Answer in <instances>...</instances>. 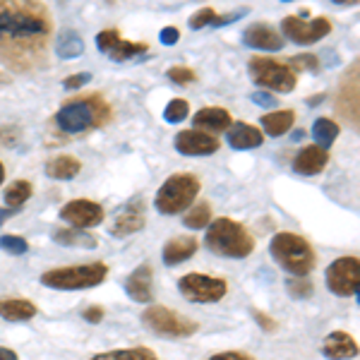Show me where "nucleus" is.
I'll return each instance as SVG.
<instances>
[{"label": "nucleus", "instance_id": "nucleus-11", "mask_svg": "<svg viewBox=\"0 0 360 360\" xmlns=\"http://www.w3.org/2000/svg\"><path fill=\"white\" fill-rule=\"evenodd\" d=\"M360 286V259L356 255L339 257L329 264L327 269V288L339 298H351L358 295Z\"/></svg>", "mask_w": 360, "mask_h": 360}, {"label": "nucleus", "instance_id": "nucleus-26", "mask_svg": "<svg viewBox=\"0 0 360 360\" xmlns=\"http://www.w3.org/2000/svg\"><path fill=\"white\" fill-rule=\"evenodd\" d=\"M295 125V113L291 108H281V111L262 115V127L269 137H281Z\"/></svg>", "mask_w": 360, "mask_h": 360}, {"label": "nucleus", "instance_id": "nucleus-17", "mask_svg": "<svg viewBox=\"0 0 360 360\" xmlns=\"http://www.w3.org/2000/svg\"><path fill=\"white\" fill-rule=\"evenodd\" d=\"M243 44L257 51H281L283 46H286L281 34L271 25H264V22L250 25L245 32H243Z\"/></svg>", "mask_w": 360, "mask_h": 360}, {"label": "nucleus", "instance_id": "nucleus-34", "mask_svg": "<svg viewBox=\"0 0 360 360\" xmlns=\"http://www.w3.org/2000/svg\"><path fill=\"white\" fill-rule=\"evenodd\" d=\"M286 65L293 70L295 75L298 72H317L319 70V58L312 53H300L293 58H286Z\"/></svg>", "mask_w": 360, "mask_h": 360}, {"label": "nucleus", "instance_id": "nucleus-41", "mask_svg": "<svg viewBox=\"0 0 360 360\" xmlns=\"http://www.w3.org/2000/svg\"><path fill=\"white\" fill-rule=\"evenodd\" d=\"M245 15H248V8H240V10H236V13H229V15H217L212 22V27H224V25H229V22L238 20V17H245Z\"/></svg>", "mask_w": 360, "mask_h": 360}, {"label": "nucleus", "instance_id": "nucleus-42", "mask_svg": "<svg viewBox=\"0 0 360 360\" xmlns=\"http://www.w3.org/2000/svg\"><path fill=\"white\" fill-rule=\"evenodd\" d=\"M159 41L164 44V46H176L180 41V32H178L176 27H164V29H161Z\"/></svg>", "mask_w": 360, "mask_h": 360}, {"label": "nucleus", "instance_id": "nucleus-28", "mask_svg": "<svg viewBox=\"0 0 360 360\" xmlns=\"http://www.w3.org/2000/svg\"><path fill=\"white\" fill-rule=\"evenodd\" d=\"M339 132H341V127L332 118H317L315 123H312V137H315L319 149L332 147L336 142V137H339Z\"/></svg>", "mask_w": 360, "mask_h": 360}, {"label": "nucleus", "instance_id": "nucleus-24", "mask_svg": "<svg viewBox=\"0 0 360 360\" xmlns=\"http://www.w3.org/2000/svg\"><path fill=\"white\" fill-rule=\"evenodd\" d=\"M39 312V307L32 303V300L25 298H8V300H0V317L5 322H29L34 319Z\"/></svg>", "mask_w": 360, "mask_h": 360}, {"label": "nucleus", "instance_id": "nucleus-27", "mask_svg": "<svg viewBox=\"0 0 360 360\" xmlns=\"http://www.w3.org/2000/svg\"><path fill=\"white\" fill-rule=\"evenodd\" d=\"M51 238L58 245H68V248H84V250H94L98 243L91 233H84L79 229H56Z\"/></svg>", "mask_w": 360, "mask_h": 360}, {"label": "nucleus", "instance_id": "nucleus-35", "mask_svg": "<svg viewBox=\"0 0 360 360\" xmlns=\"http://www.w3.org/2000/svg\"><path fill=\"white\" fill-rule=\"evenodd\" d=\"M188 115H190V103L185 101V98H173V101L166 106V111H164L166 123H171V125L183 123Z\"/></svg>", "mask_w": 360, "mask_h": 360}, {"label": "nucleus", "instance_id": "nucleus-3", "mask_svg": "<svg viewBox=\"0 0 360 360\" xmlns=\"http://www.w3.org/2000/svg\"><path fill=\"white\" fill-rule=\"evenodd\" d=\"M205 245L219 257L245 259L255 252V238L233 219H217L207 226Z\"/></svg>", "mask_w": 360, "mask_h": 360}, {"label": "nucleus", "instance_id": "nucleus-30", "mask_svg": "<svg viewBox=\"0 0 360 360\" xmlns=\"http://www.w3.org/2000/svg\"><path fill=\"white\" fill-rule=\"evenodd\" d=\"M56 53L63 58V60H70V58H77L84 53V41L79 39L77 32L68 29V32L60 34L58 39V46H56Z\"/></svg>", "mask_w": 360, "mask_h": 360}, {"label": "nucleus", "instance_id": "nucleus-40", "mask_svg": "<svg viewBox=\"0 0 360 360\" xmlns=\"http://www.w3.org/2000/svg\"><path fill=\"white\" fill-rule=\"evenodd\" d=\"M89 79H91L89 72H75V75H70L65 82H63V86H65V89H79V86H84Z\"/></svg>", "mask_w": 360, "mask_h": 360}, {"label": "nucleus", "instance_id": "nucleus-16", "mask_svg": "<svg viewBox=\"0 0 360 360\" xmlns=\"http://www.w3.org/2000/svg\"><path fill=\"white\" fill-rule=\"evenodd\" d=\"M173 147L183 156H209L219 152V137L200 130H183L173 139Z\"/></svg>", "mask_w": 360, "mask_h": 360}, {"label": "nucleus", "instance_id": "nucleus-47", "mask_svg": "<svg viewBox=\"0 0 360 360\" xmlns=\"http://www.w3.org/2000/svg\"><path fill=\"white\" fill-rule=\"evenodd\" d=\"M324 101V94H315V96H310V98H305V103L307 106H319V103Z\"/></svg>", "mask_w": 360, "mask_h": 360}, {"label": "nucleus", "instance_id": "nucleus-25", "mask_svg": "<svg viewBox=\"0 0 360 360\" xmlns=\"http://www.w3.org/2000/svg\"><path fill=\"white\" fill-rule=\"evenodd\" d=\"M82 171V161L72 154H60L46 164V176L53 180H72L77 173Z\"/></svg>", "mask_w": 360, "mask_h": 360}, {"label": "nucleus", "instance_id": "nucleus-10", "mask_svg": "<svg viewBox=\"0 0 360 360\" xmlns=\"http://www.w3.org/2000/svg\"><path fill=\"white\" fill-rule=\"evenodd\" d=\"M360 63L353 60L351 65L346 68L344 77L339 82V89H336V98L334 106L339 118H344L353 130H358L360 125V101H358V86H360Z\"/></svg>", "mask_w": 360, "mask_h": 360}, {"label": "nucleus", "instance_id": "nucleus-2", "mask_svg": "<svg viewBox=\"0 0 360 360\" xmlns=\"http://www.w3.org/2000/svg\"><path fill=\"white\" fill-rule=\"evenodd\" d=\"M113 118V108L101 94H79L72 96L58 108L56 125L65 135H79V132L98 130L108 125Z\"/></svg>", "mask_w": 360, "mask_h": 360}, {"label": "nucleus", "instance_id": "nucleus-7", "mask_svg": "<svg viewBox=\"0 0 360 360\" xmlns=\"http://www.w3.org/2000/svg\"><path fill=\"white\" fill-rule=\"evenodd\" d=\"M248 72L255 84L269 91H278V94H291L298 86V75L286 65V60H276V58L252 56L248 63Z\"/></svg>", "mask_w": 360, "mask_h": 360}, {"label": "nucleus", "instance_id": "nucleus-31", "mask_svg": "<svg viewBox=\"0 0 360 360\" xmlns=\"http://www.w3.org/2000/svg\"><path fill=\"white\" fill-rule=\"evenodd\" d=\"M89 360H159L156 353L147 346H135V348H120V351H108L98 353V356Z\"/></svg>", "mask_w": 360, "mask_h": 360}, {"label": "nucleus", "instance_id": "nucleus-33", "mask_svg": "<svg viewBox=\"0 0 360 360\" xmlns=\"http://www.w3.org/2000/svg\"><path fill=\"white\" fill-rule=\"evenodd\" d=\"M286 288H288V295L295 300H305L315 293V283H312L307 276H291L286 281Z\"/></svg>", "mask_w": 360, "mask_h": 360}, {"label": "nucleus", "instance_id": "nucleus-4", "mask_svg": "<svg viewBox=\"0 0 360 360\" xmlns=\"http://www.w3.org/2000/svg\"><path fill=\"white\" fill-rule=\"evenodd\" d=\"M269 252L276 259L281 269H286L291 276H307L317 266V252L303 236L281 231L271 238Z\"/></svg>", "mask_w": 360, "mask_h": 360}, {"label": "nucleus", "instance_id": "nucleus-22", "mask_svg": "<svg viewBox=\"0 0 360 360\" xmlns=\"http://www.w3.org/2000/svg\"><path fill=\"white\" fill-rule=\"evenodd\" d=\"M197 250H200V243H197L195 236H178L166 243L164 250H161V257H164L166 266H178L188 262Z\"/></svg>", "mask_w": 360, "mask_h": 360}, {"label": "nucleus", "instance_id": "nucleus-12", "mask_svg": "<svg viewBox=\"0 0 360 360\" xmlns=\"http://www.w3.org/2000/svg\"><path fill=\"white\" fill-rule=\"evenodd\" d=\"M281 34L293 44L310 46V44L322 41L324 37L332 34V22H329L327 17H315V20L305 22L295 15H288V17H283V22H281Z\"/></svg>", "mask_w": 360, "mask_h": 360}, {"label": "nucleus", "instance_id": "nucleus-5", "mask_svg": "<svg viewBox=\"0 0 360 360\" xmlns=\"http://www.w3.org/2000/svg\"><path fill=\"white\" fill-rule=\"evenodd\" d=\"M200 190L202 183L193 173H173L154 197L156 212L164 214V217H176V214L185 212V209L195 205Z\"/></svg>", "mask_w": 360, "mask_h": 360}, {"label": "nucleus", "instance_id": "nucleus-8", "mask_svg": "<svg viewBox=\"0 0 360 360\" xmlns=\"http://www.w3.org/2000/svg\"><path fill=\"white\" fill-rule=\"evenodd\" d=\"M142 324L156 336H164V339H188V336L197 334L200 324L195 319L178 315L176 310L166 305H152L142 312Z\"/></svg>", "mask_w": 360, "mask_h": 360}, {"label": "nucleus", "instance_id": "nucleus-44", "mask_svg": "<svg viewBox=\"0 0 360 360\" xmlns=\"http://www.w3.org/2000/svg\"><path fill=\"white\" fill-rule=\"evenodd\" d=\"M209 360H255V358L248 356V353H243V351H224V353H217V356H212Z\"/></svg>", "mask_w": 360, "mask_h": 360}, {"label": "nucleus", "instance_id": "nucleus-36", "mask_svg": "<svg viewBox=\"0 0 360 360\" xmlns=\"http://www.w3.org/2000/svg\"><path fill=\"white\" fill-rule=\"evenodd\" d=\"M166 77L171 79V82L185 86V84H193L197 79V75H195V70L188 68V65H173V68L166 70Z\"/></svg>", "mask_w": 360, "mask_h": 360}, {"label": "nucleus", "instance_id": "nucleus-20", "mask_svg": "<svg viewBox=\"0 0 360 360\" xmlns=\"http://www.w3.org/2000/svg\"><path fill=\"white\" fill-rule=\"evenodd\" d=\"M193 123H195L193 130H200V132H207V135L217 137L219 132H226L231 125H233V118H231V113L226 111V108L209 106V108H202V111L195 113Z\"/></svg>", "mask_w": 360, "mask_h": 360}, {"label": "nucleus", "instance_id": "nucleus-32", "mask_svg": "<svg viewBox=\"0 0 360 360\" xmlns=\"http://www.w3.org/2000/svg\"><path fill=\"white\" fill-rule=\"evenodd\" d=\"M183 224L193 231H200V229H207L212 224V207L207 202H197L195 207L188 209V214L183 217Z\"/></svg>", "mask_w": 360, "mask_h": 360}, {"label": "nucleus", "instance_id": "nucleus-13", "mask_svg": "<svg viewBox=\"0 0 360 360\" xmlns=\"http://www.w3.org/2000/svg\"><path fill=\"white\" fill-rule=\"evenodd\" d=\"M96 49L101 51L103 56L111 58V60L123 63L135 56L147 53L149 46L144 41H127V39L120 37L118 29H103V32L96 34Z\"/></svg>", "mask_w": 360, "mask_h": 360}, {"label": "nucleus", "instance_id": "nucleus-9", "mask_svg": "<svg viewBox=\"0 0 360 360\" xmlns=\"http://www.w3.org/2000/svg\"><path fill=\"white\" fill-rule=\"evenodd\" d=\"M178 291L190 303L212 305L224 300V295L229 293V283L224 278L207 276V274H185L178 281Z\"/></svg>", "mask_w": 360, "mask_h": 360}, {"label": "nucleus", "instance_id": "nucleus-15", "mask_svg": "<svg viewBox=\"0 0 360 360\" xmlns=\"http://www.w3.org/2000/svg\"><path fill=\"white\" fill-rule=\"evenodd\" d=\"M144 224H147V207H144V200L139 197V200L127 202V205L120 209L111 226V233L115 238H127L132 233H139V231L144 229Z\"/></svg>", "mask_w": 360, "mask_h": 360}, {"label": "nucleus", "instance_id": "nucleus-29", "mask_svg": "<svg viewBox=\"0 0 360 360\" xmlns=\"http://www.w3.org/2000/svg\"><path fill=\"white\" fill-rule=\"evenodd\" d=\"M34 195V185L29 183V180H15V183H10L8 188H5V205H8V209H20L25 202L32 200Z\"/></svg>", "mask_w": 360, "mask_h": 360}, {"label": "nucleus", "instance_id": "nucleus-48", "mask_svg": "<svg viewBox=\"0 0 360 360\" xmlns=\"http://www.w3.org/2000/svg\"><path fill=\"white\" fill-rule=\"evenodd\" d=\"M13 214H17L15 209H0V224H3L5 219H10V217H13Z\"/></svg>", "mask_w": 360, "mask_h": 360}, {"label": "nucleus", "instance_id": "nucleus-14", "mask_svg": "<svg viewBox=\"0 0 360 360\" xmlns=\"http://www.w3.org/2000/svg\"><path fill=\"white\" fill-rule=\"evenodd\" d=\"M60 217H63V221H68L70 226L84 231V229H94V226L101 224L106 212H103V207L98 205V202L72 200L60 209Z\"/></svg>", "mask_w": 360, "mask_h": 360}, {"label": "nucleus", "instance_id": "nucleus-49", "mask_svg": "<svg viewBox=\"0 0 360 360\" xmlns=\"http://www.w3.org/2000/svg\"><path fill=\"white\" fill-rule=\"evenodd\" d=\"M3 180H5V166H3V161H0V185H3Z\"/></svg>", "mask_w": 360, "mask_h": 360}, {"label": "nucleus", "instance_id": "nucleus-6", "mask_svg": "<svg viewBox=\"0 0 360 360\" xmlns=\"http://www.w3.org/2000/svg\"><path fill=\"white\" fill-rule=\"evenodd\" d=\"M108 276V266L103 262L89 264H72V266H58V269L44 271L39 281L53 291H82V288H94L103 283Z\"/></svg>", "mask_w": 360, "mask_h": 360}, {"label": "nucleus", "instance_id": "nucleus-38", "mask_svg": "<svg viewBox=\"0 0 360 360\" xmlns=\"http://www.w3.org/2000/svg\"><path fill=\"white\" fill-rule=\"evenodd\" d=\"M250 315H252V319L255 322L259 324V329H262V332H266V334H271V332H276V327H278V322L271 315H266L264 310H259V307H252V310H250Z\"/></svg>", "mask_w": 360, "mask_h": 360}, {"label": "nucleus", "instance_id": "nucleus-39", "mask_svg": "<svg viewBox=\"0 0 360 360\" xmlns=\"http://www.w3.org/2000/svg\"><path fill=\"white\" fill-rule=\"evenodd\" d=\"M219 13L214 8H202V10H197V13L190 17V29H202V27H207V25H212L214 22V17H217Z\"/></svg>", "mask_w": 360, "mask_h": 360}, {"label": "nucleus", "instance_id": "nucleus-19", "mask_svg": "<svg viewBox=\"0 0 360 360\" xmlns=\"http://www.w3.org/2000/svg\"><path fill=\"white\" fill-rule=\"evenodd\" d=\"M152 281H154V269L149 264H139L125 281L127 298L135 300V303H149L154 298Z\"/></svg>", "mask_w": 360, "mask_h": 360}, {"label": "nucleus", "instance_id": "nucleus-46", "mask_svg": "<svg viewBox=\"0 0 360 360\" xmlns=\"http://www.w3.org/2000/svg\"><path fill=\"white\" fill-rule=\"evenodd\" d=\"M0 360H20V356H17L13 348H3V346H0Z\"/></svg>", "mask_w": 360, "mask_h": 360}, {"label": "nucleus", "instance_id": "nucleus-45", "mask_svg": "<svg viewBox=\"0 0 360 360\" xmlns=\"http://www.w3.org/2000/svg\"><path fill=\"white\" fill-rule=\"evenodd\" d=\"M252 101L257 103V106H266V108L276 106V98L271 96V94H266V91H255V94H252Z\"/></svg>", "mask_w": 360, "mask_h": 360}, {"label": "nucleus", "instance_id": "nucleus-23", "mask_svg": "<svg viewBox=\"0 0 360 360\" xmlns=\"http://www.w3.org/2000/svg\"><path fill=\"white\" fill-rule=\"evenodd\" d=\"M264 144V135L259 127L248 123H236L229 127V147L238 152H248V149H257Z\"/></svg>", "mask_w": 360, "mask_h": 360}, {"label": "nucleus", "instance_id": "nucleus-21", "mask_svg": "<svg viewBox=\"0 0 360 360\" xmlns=\"http://www.w3.org/2000/svg\"><path fill=\"white\" fill-rule=\"evenodd\" d=\"M322 353L329 360H353L358 358V341L346 332H332L324 336Z\"/></svg>", "mask_w": 360, "mask_h": 360}, {"label": "nucleus", "instance_id": "nucleus-18", "mask_svg": "<svg viewBox=\"0 0 360 360\" xmlns=\"http://www.w3.org/2000/svg\"><path fill=\"white\" fill-rule=\"evenodd\" d=\"M329 164V154L327 149H319L317 144H307V147L300 149L298 154H295L293 159V171L298 173V176H317V173H322L324 168Z\"/></svg>", "mask_w": 360, "mask_h": 360}, {"label": "nucleus", "instance_id": "nucleus-37", "mask_svg": "<svg viewBox=\"0 0 360 360\" xmlns=\"http://www.w3.org/2000/svg\"><path fill=\"white\" fill-rule=\"evenodd\" d=\"M0 250L10 255H25L29 250V243L20 236H0Z\"/></svg>", "mask_w": 360, "mask_h": 360}, {"label": "nucleus", "instance_id": "nucleus-43", "mask_svg": "<svg viewBox=\"0 0 360 360\" xmlns=\"http://www.w3.org/2000/svg\"><path fill=\"white\" fill-rule=\"evenodd\" d=\"M103 315H106V312H103V307H101V305H89L86 310H82V317H84L89 324H98V322L103 319Z\"/></svg>", "mask_w": 360, "mask_h": 360}, {"label": "nucleus", "instance_id": "nucleus-1", "mask_svg": "<svg viewBox=\"0 0 360 360\" xmlns=\"http://www.w3.org/2000/svg\"><path fill=\"white\" fill-rule=\"evenodd\" d=\"M53 17L44 3H0V63L13 72H34L49 60Z\"/></svg>", "mask_w": 360, "mask_h": 360}]
</instances>
